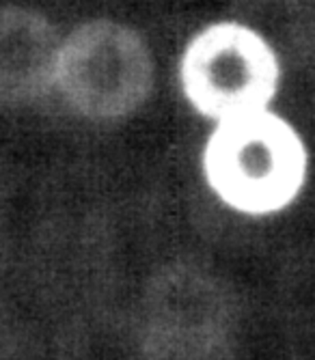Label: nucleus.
<instances>
[{
    "mask_svg": "<svg viewBox=\"0 0 315 360\" xmlns=\"http://www.w3.org/2000/svg\"><path fill=\"white\" fill-rule=\"evenodd\" d=\"M203 171L231 210L272 214L285 210L302 190L307 149L285 119L259 110L218 121L205 145Z\"/></svg>",
    "mask_w": 315,
    "mask_h": 360,
    "instance_id": "1",
    "label": "nucleus"
},
{
    "mask_svg": "<svg viewBox=\"0 0 315 360\" xmlns=\"http://www.w3.org/2000/svg\"><path fill=\"white\" fill-rule=\"evenodd\" d=\"M54 84L89 119H121L151 93L153 63L139 32L108 20L82 24L60 44Z\"/></svg>",
    "mask_w": 315,
    "mask_h": 360,
    "instance_id": "2",
    "label": "nucleus"
},
{
    "mask_svg": "<svg viewBox=\"0 0 315 360\" xmlns=\"http://www.w3.org/2000/svg\"><path fill=\"white\" fill-rule=\"evenodd\" d=\"M278 80L274 50L259 32L236 22L201 30L181 58L186 97L201 115L218 121L266 110Z\"/></svg>",
    "mask_w": 315,
    "mask_h": 360,
    "instance_id": "3",
    "label": "nucleus"
},
{
    "mask_svg": "<svg viewBox=\"0 0 315 360\" xmlns=\"http://www.w3.org/2000/svg\"><path fill=\"white\" fill-rule=\"evenodd\" d=\"M58 50V35L44 15L0 9V104L39 100L54 84Z\"/></svg>",
    "mask_w": 315,
    "mask_h": 360,
    "instance_id": "4",
    "label": "nucleus"
}]
</instances>
